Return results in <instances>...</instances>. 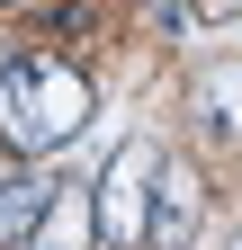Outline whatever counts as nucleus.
Masks as SVG:
<instances>
[{"instance_id":"obj_6","label":"nucleus","mask_w":242,"mask_h":250,"mask_svg":"<svg viewBox=\"0 0 242 250\" xmlns=\"http://www.w3.org/2000/svg\"><path fill=\"white\" fill-rule=\"evenodd\" d=\"M206 107L242 134V62H206Z\"/></svg>"},{"instance_id":"obj_1","label":"nucleus","mask_w":242,"mask_h":250,"mask_svg":"<svg viewBox=\"0 0 242 250\" xmlns=\"http://www.w3.org/2000/svg\"><path fill=\"white\" fill-rule=\"evenodd\" d=\"M90 125V81L54 54H18L0 72V143L9 152H54Z\"/></svg>"},{"instance_id":"obj_5","label":"nucleus","mask_w":242,"mask_h":250,"mask_svg":"<svg viewBox=\"0 0 242 250\" xmlns=\"http://www.w3.org/2000/svg\"><path fill=\"white\" fill-rule=\"evenodd\" d=\"M90 232H99V197H81V188H54V206H45V224L27 250H90Z\"/></svg>"},{"instance_id":"obj_3","label":"nucleus","mask_w":242,"mask_h":250,"mask_svg":"<svg viewBox=\"0 0 242 250\" xmlns=\"http://www.w3.org/2000/svg\"><path fill=\"white\" fill-rule=\"evenodd\" d=\"M144 241H153V250H189L197 241V179L170 170V161L153 179V224H144Z\"/></svg>"},{"instance_id":"obj_7","label":"nucleus","mask_w":242,"mask_h":250,"mask_svg":"<svg viewBox=\"0 0 242 250\" xmlns=\"http://www.w3.org/2000/svg\"><path fill=\"white\" fill-rule=\"evenodd\" d=\"M233 250H242V232H233Z\"/></svg>"},{"instance_id":"obj_2","label":"nucleus","mask_w":242,"mask_h":250,"mask_svg":"<svg viewBox=\"0 0 242 250\" xmlns=\"http://www.w3.org/2000/svg\"><path fill=\"white\" fill-rule=\"evenodd\" d=\"M153 179H162V152L153 143H126L99 179V232L108 241H144V224H153Z\"/></svg>"},{"instance_id":"obj_4","label":"nucleus","mask_w":242,"mask_h":250,"mask_svg":"<svg viewBox=\"0 0 242 250\" xmlns=\"http://www.w3.org/2000/svg\"><path fill=\"white\" fill-rule=\"evenodd\" d=\"M45 206H54V188H45V179H27V170H18V152H0V241L36 232V224H45Z\"/></svg>"}]
</instances>
